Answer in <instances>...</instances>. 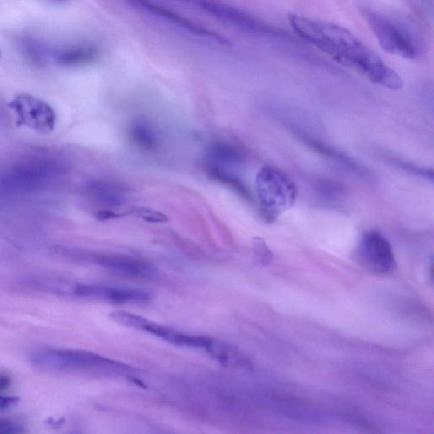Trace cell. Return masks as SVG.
I'll return each mask as SVG.
<instances>
[{"instance_id": "15", "label": "cell", "mask_w": 434, "mask_h": 434, "mask_svg": "<svg viewBox=\"0 0 434 434\" xmlns=\"http://www.w3.org/2000/svg\"><path fill=\"white\" fill-rule=\"evenodd\" d=\"M87 191L96 203L107 207H117L125 201L124 192L111 183L96 180L87 184Z\"/></svg>"}, {"instance_id": "20", "label": "cell", "mask_w": 434, "mask_h": 434, "mask_svg": "<svg viewBox=\"0 0 434 434\" xmlns=\"http://www.w3.org/2000/svg\"><path fill=\"white\" fill-rule=\"evenodd\" d=\"M10 384V380L6 376H0V392ZM19 398L13 396H6L0 394V411L12 408L18 404Z\"/></svg>"}, {"instance_id": "4", "label": "cell", "mask_w": 434, "mask_h": 434, "mask_svg": "<svg viewBox=\"0 0 434 434\" xmlns=\"http://www.w3.org/2000/svg\"><path fill=\"white\" fill-rule=\"evenodd\" d=\"M361 14L385 52L406 60L418 58V43L405 26L369 7L361 8Z\"/></svg>"}, {"instance_id": "16", "label": "cell", "mask_w": 434, "mask_h": 434, "mask_svg": "<svg viewBox=\"0 0 434 434\" xmlns=\"http://www.w3.org/2000/svg\"><path fill=\"white\" fill-rule=\"evenodd\" d=\"M129 136L136 146L144 151H153L159 143L156 131L146 120L133 121L129 128Z\"/></svg>"}, {"instance_id": "8", "label": "cell", "mask_w": 434, "mask_h": 434, "mask_svg": "<svg viewBox=\"0 0 434 434\" xmlns=\"http://www.w3.org/2000/svg\"><path fill=\"white\" fill-rule=\"evenodd\" d=\"M109 318L112 322L119 325L150 333L158 339L168 342L170 345L179 346V347L201 349L208 353L215 341L214 339L208 337L191 335L179 332L174 328L151 321L142 315L126 313V311H113L109 313Z\"/></svg>"}, {"instance_id": "12", "label": "cell", "mask_w": 434, "mask_h": 434, "mask_svg": "<svg viewBox=\"0 0 434 434\" xmlns=\"http://www.w3.org/2000/svg\"><path fill=\"white\" fill-rule=\"evenodd\" d=\"M86 259L112 273L133 278H150L157 273L156 267L137 258L118 254H94Z\"/></svg>"}, {"instance_id": "17", "label": "cell", "mask_w": 434, "mask_h": 434, "mask_svg": "<svg viewBox=\"0 0 434 434\" xmlns=\"http://www.w3.org/2000/svg\"><path fill=\"white\" fill-rule=\"evenodd\" d=\"M207 170L210 176L216 180V181L232 188V190L244 197V198H249L246 187L244 185V183L234 174L230 173L229 170L215 168V166H207Z\"/></svg>"}, {"instance_id": "14", "label": "cell", "mask_w": 434, "mask_h": 434, "mask_svg": "<svg viewBox=\"0 0 434 434\" xmlns=\"http://www.w3.org/2000/svg\"><path fill=\"white\" fill-rule=\"evenodd\" d=\"M207 166L229 170L232 166L242 164V151L234 144L226 142H215L207 148L205 153Z\"/></svg>"}, {"instance_id": "23", "label": "cell", "mask_w": 434, "mask_h": 434, "mask_svg": "<svg viewBox=\"0 0 434 434\" xmlns=\"http://www.w3.org/2000/svg\"><path fill=\"white\" fill-rule=\"evenodd\" d=\"M46 1H49L54 4H63L65 2H67L68 0H46Z\"/></svg>"}, {"instance_id": "21", "label": "cell", "mask_w": 434, "mask_h": 434, "mask_svg": "<svg viewBox=\"0 0 434 434\" xmlns=\"http://www.w3.org/2000/svg\"><path fill=\"white\" fill-rule=\"evenodd\" d=\"M23 425L17 421L7 418H0V433L14 434L24 433Z\"/></svg>"}, {"instance_id": "11", "label": "cell", "mask_w": 434, "mask_h": 434, "mask_svg": "<svg viewBox=\"0 0 434 434\" xmlns=\"http://www.w3.org/2000/svg\"><path fill=\"white\" fill-rule=\"evenodd\" d=\"M72 295L118 305H147L151 300L150 293L140 289L98 284L75 283Z\"/></svg>"}, {"instance_id": "6", "label": "cell", "mask_w": 434, "mask_h": 434, "mask_svg": "<svg viewBox=\"0 0 434 434\" xmlns=\"http://www.w3.org/2000/svg\"><path fill=\"white\" fill-rule=\"evenodd\" d=\"M134 10L143 13L161 21L179 33L190 37L206 46L217 48V49H229L231 43L229 39L222 36L213 31L205 28V26L192 23L185 17L152 0H121Z\"/></svg>"}, {"instance_id": "3", "label": "cell", "mask_w": 434, "mask_h": 434, "mask_svg": "<svg viewBox=\"0 0 434 434\" xmlns=\"http://www.w3.org/2000/svg\"><path fill=\"white\" fill-rule=\"evenodd\" d=\"M256 188L262 213L268 220H274L295 205L297 188L281 170L266 166L258 173Z\"/></svg>"}, {"instance_id": "9", "label": "cell", "mask_w": 434, "mask_h": 434, "mask_svg": "<svg viewBox=\"0 0 434 434\" xmlns=\"http://www.w3.org/2000/svg\"><path fill=\"white\" fill-rule=\"evenodd\" d=\"M357 256L363 266L376 273L388 274L396 267L391 244L379 231H368L362 237Z\"/></svg>"}, {"instance_id": "7", "label": "cell", "mask_w": 434, "mask_h": 434, "mask_svg": "<svg viewBox=\"0 0 434 434\" xmlns=\"http://www.w3.org/2000/svg\"><path fill=\"white\" fill-rule=\"evenodd\" d=\"M50 161L35 160L13 166L0 175V191L7 195H26L41 190L56 174Z\"/></svg>"}, {"instance_id": "2", "label": "cell", "mask_w": 434, "mask_h": 434, "mask_svg": "<svg viewBox=\"0 0 434 434\" xmlns=\"http://www.w3.org/2000/svg\"><path fill=\"white\" fill-rule=\"evenodd\" d=\"M35 367L52 374H125L131 368L100 354L85 350L39 349L31 356Z\"/></svg>"}, {"instance_id": "19", "label": "cell", "mask_w": 434, "mask_h": 434, "mask_svg": "<svg viewBox=\"0 0 434 434\" xmlns=\"http://www.w3.org/2000/svg\"><path fill=\"white\" fill-rule=\"evenodd\" d=\"M253 244L258 262L262 266L268 265L271 259H273V253L267 247L265 241L257 237V238L254 239Z\"/></svg>"}, {"instance_id": "10", "label": "cell", "mask_w": 434, "mask_h": 434, "mask_svg": "<svg viewBox=\"0 0 434 434\" xmlns=\"http://www.w3.org/2000/svg\"><path fill=\"white\" fill-rule=\"evenodd\" d=\"M9 107L16 112L21 126L42 134H49L55 129V111L40 99L30 94H21L13 99Z\"/></svg>"}, {"instance_id": "18", "label": "cell", "mask_w": 434, "mask_h": 434, "mask_svg": "<svg viewBox=\"0 0 434 434\" xmlns=\"http://www.w3.org/2000/svg\"><path fill=\"white\" fill-rule=\"evenodd\" d=\"M130 214L150 223H166L168 222V217L165 214L150 208L136 207L131 210Z\"/></svg>"}, {"instance_id": "1", "label": "cell", "mask_w": 434, "mask_h": 434, "mask_svg": "<svg viewBox=\"0 0 434 434\" xmlns=\"http://www.w3.org/2000/svg\"><path fill=\"white\" fill-rule=\"evenodd\" d=\"M288 20L296 34L336 63L386 89L398 91L404 86L400 74L343 26L295 14Z\"/></svg>"}, {"instance_id": "22", "label": "cell", "mask_w": 434, "mask_h": 434, "mask_svg": "<svg viewBox=\"0 0 434 434\" xmlns=\"http://www.w3.org/2000/svg\"><path fill=\"white\" fill-rule=\"evenodd\" d=\"M94 217L99 221H109L120 218L121 215L111 210H102L95 213Z\"/></svg>"}, {"instance_id": "13", "label": "cell", "mask_w": 434, "mask_h": 434, "mask_svg": "<svg viewBox=\"0 0 434 434\" xmlns=\"http://www.w3.org/2000/svg\"><path fill=\"white\" fill-rule=\"evenodd\" d=\"M98 55L97 47L91 43H80L50 50V60L60 67H73L91 63Z\"/></svg>"}, {"instance_id": "5", "label": "cell", "mask_w": 434, "mask_h": 434, "mask_svg": "<svg viewBox=\"0 0 434 434\" xmlns=\"http://www.w3.org/2000/svg\"><path fill=\"white\" fill-rule=\"evenodd\" d=\"M197 9L221 23L241 32L261 38L286 37L283 31L256 18L248 13L217 0H170Z\"/></svg>"}, {"instance_id": "24", "label": "cell", "mask_w": 434, "mask_h": 434, "mask_svg": "<svg viewBox=\"0 0 434 434\" xmlns=\"http://www.w3.org/2000/svg\"><path fill=\"white\" fill-rule=\"evenodd\" d=\"M0 58H1V52H0Z\"/></svg>"}]
</instances>
